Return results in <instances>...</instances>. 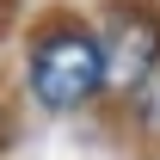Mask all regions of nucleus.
Wrapping results in <instances>:
<instances>
[{"label":"nucleus","mask_w":160,"mask_h":160,"mask_svg":"<svg viewBox=\"0 0 160 160\" xmlns=\"http://www.w3.org/2000/svg\"><path fill=\"white\" fill-rule=\"evenodd\" d=\"M92 31H99V49H105V92H129L136 99L160 74V6H148V0H105Z\"/></svg>","instance_id":"obj_2"},{"label":"nucleus","mask_w":160,"mask_h":160,"mask_svg":"<svg viewBox=\"0 0 160 160\" xmlns=\"http://www.w3.org/2000/svg\"><path fill=\"white\" fill-rule=\"evenodd\" d=\"M25 92L43 105V111H86L92 99H105V49L99 31L86 19H43L25 43Z\"/></svg>","instance_id":"obj_1"},{"label":"nucleus","mask_w":160,"mask_h":160,"mask_svg":"<svg viewBox=\"0 0 160 160\" xmlns=\"http://www.w3.org/2000/svg\"><path fill=\"white\" fill-rule=\"evenodd\" d=\"M136 117L148 123V129H160V74H154V80L136 92Z\"/></svg>","instance_id":"obj_3"},{"label":"nucleus","mask_w":160,"mask_h":160,"mask_svg":"<svg viewBox=\"0 0 160 160\" xmlns=\"http://www.w3.org/2000/svg\"><path fill=\"white\" fill-rule=\"evenodd\" d=\"M6 136H12V111L0 105V148H6Z\"/></svg>","instance_id":"obj_4"}]
</instances>
